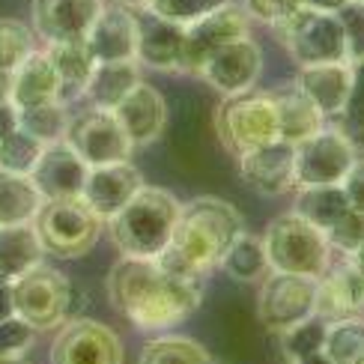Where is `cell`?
I'll use <instances>...</instances> for the list:
<instances>
[{
	"label": "cell",
	"mask_w": 364,
	"mask_h": 364,
	"mask_svg": "<svg viewBox=\"0 0 364 364\" xmlns=\"http://www.w3.org/2000/svg\"><path fill=\"white\" fill-rule=\"evenodd\" d=\"M108 299L141 331H168L186 323L203 299V281L168 272L159 260L123 257L108 272Z\"/></svg>",
	"instance_id": "6da1fadb"
},
{
	"label": "cell",
	"mask_w": 364,
	"mask_h": 364,
	"mask_svg": "<svg viewBox=\"0 0 364 364\" xmlns=\"http://www.w3.org/2000/svg\"><path fill=\"white\" fill-rule=\"evenodd\" d=\"M245 230L242 212L221 197H194L179 206L171 242L156 260L182 278L203 281L212 269H218L224 251Z\"/></svg>",
	"instance_id": "7a4b0ae2"
},
{
	"label": "cell",
	"mask_w": 364,
	"mask_h": 364,
	"mask_svg": "<svg viewBox=\"0 0 364 364\" xmlns=\"http://www.w3.org/2000/svg\"><path fill=\"white\" fill-rule=\"evenodd\" d=\"M179 200L159 186H141V191L108 221L111 242L119 257H138V260H156L168 248L173 224L179 218Z\"/></svg>",
	"instance_id": "3957f363"
},
{
	"label": "cell",
	"mask_w": 364,
	"mask_h": 364,
	"mask_svg": "<svg viewBox=\"0 0 364 364\" xmlns=\"http://www.w3.org/2000/svg\"><path fill=\"white\" fill-rule=\"evenodd\" d=\"M260 236L272 272L323 278L331 260H335V251H331L326 233L301 215H296V212L278 215Z\"/></svg>",
	"instance_id": "277c9868"
},
{
	"label": "cell",
	"mask_w": 364,
	"mask_h": 364,
	"mask_svg": "<svg viewBox=\"0 0 364 364\" xmlns=\"http://www.w3.org/2000/svg\"><path fill=\"white\" fill-rule=\"evenodd\" d=\"M15 316L36 331H57L75 314V284L54 266H33L12 281Z\"/></svg>",
	"instance_id": "5b68a950"
},
{
	"label": "cell",
	"mask_w": 364,
	"mask_h": 364,
	"mask_svg": "<svg viewBox=\"0 0 364 364\" xmlns=\"http://www.w3.org/2000/svg\"><path fill=\"white\" fill-rule=\"evenodd\" d=\"M105 221L78 197H60V200H45L33 218V230L42 242L45 254L63 257V260H78L90 254L102 236Z\"/></svg>",
	"instance_id": "8992f818"
},
{
	"label": "cell",
	"mask_w": 364,
	"mask_h": 364,
	"mask_svg": "<svg viewBox=\"0 0 364 364\" xmlns=\"http://www.w3.org/2000/svg\"><path fill=\"white\" fill-rule=\"evenodd\" d=\"M215 132L224 149L233 156L278 141V114L272 93L245 90L236 96H224L215 111Z\"/></svg>",
	"instance_id": "52a82bcc"
},
{
	"label": "cell",
	"mask_w": 364,
	"mask_h": 364,
	"mask_svg": "<svg viewBox=\"0 0 364 364\" xmlns=\"http://www.w3.org/2000/svg\"><path fill=\"white\" fill-rule=\"evenodd\" d=\"M275 36L287 48L299 66H316V63H341L346 60L343 48V30L338 21V12H323L311 6H299L284 21H278Z\"/></svg>",
	"instance_id": "ba28073f"
},
{
	"label": "cell",
	"mask_w": 364,
	"mask_h": 364,
	"mask_svg": "<svg viewBox=\"0 0 364 364\" xmlns=\"http://www.w3.org/2000/svg\"><path fill=\"white\" fill-rule=\"evenodd\" d=\"M316 281L305 275H290V272H266L257 293V320L272 335L293 328L314 316L316 308Z\"/></svg>",
	"instance_id": "9c48e42d"
},
{
	"label": "cell",
	"mask_w": 364,
	"mask_h": 364,
	"mask_svg": "<svg viewBox=\"0 0 364 364\" xmlns=\"http://www.w3.org/2000/svg\"><path fill=\"white\" fill-rule=\"evenodd\" d=\"M358 153L335 129L323 126L311 138L296 144V188L308 186H341L346 171L353 168Z\"/></svg>",
	"instance_id": "30bf717a"
},
{
	"label": "cell",
	"mask_w": 364,
	"mask_h": 364,
	"mask_svg": "<svg viewBox=\"0 0 364 364\" xmlns=\"http://www.w3.org/2000/svg\"><path fill=\"white\" fill-rule=\"evenodd\" d=\"M48 364H126V350L111 326L81 316L57 328Z\"/></svg>",
	"instance_id": "8fae6325"
},
{
	"label": "cell",
	"mask_w": 364,
	"mask_h": 364,
	"mask_svg": "<svg viewBox=\"0 0 364 364\" xmlns=\"http://www.w3.org/2000/svg\"><path fill=\"white\" fill-rule=\"evenodd\" d=\"M66 144L87 161V168L132 161V153H134V146L126 138L114 111H99V108H87L84 114L72 117Z\"/></svg>",
	"instance_id": "7c38bea8"
},
{
	"label": "cell",
	"mask_w": 364,
	"mask_h": 364,
	"mask_svg": "<svg viewBox=\"0 0 364 364\" xmlns=\"http://www.w3.org/2000/svg\"><path fill=\"white\" fill-rule=\"evenodd\" d=\"M248 24H251V18L245 15V9L236 6L233 0L218 6L215 12L203 15L200 21L188 24L186 36H182V66H179V72L197 75L218 48H224V45H230L242 36H248Z\"/></svg>",
	"instance_id": "4fadbf2b"
},
{
	"label": "cell",
	"mask_w": 364,
	"mask_h": 364,
	"mask_svg": "<svg viewBox=\"0 0 364 364\" xmlns=\"http://www.w3.org/2000/svg\"><path fill=\"white\" fill-rule=\"evenodd\" d=\"M260 72H263V51L248 33L218 48L203 63V69L197 72V78H203L221 96H236L245 93V90H254Z\"/></svg>",
	"instance_id": "5bb4252c"
},
{
	"label": "cell",
	"mask_w": 364,
	"mask_h": 364,
	"mask_svg": "<svg viewBox=\"0 0 364 364\" xmlns=\"http://www.w3.org/2000/svg\"><path fill=\"white\" fill-rule=\"evenodd\" d=\"M242 182L266 197H278L296 188V144L290 141H272L257 149L236 156Z\"/></svg>",
	"instance_id": "9a60e30c"
},
{
	"label": "cell",
	"mask_w": 364,
	"mask_h": 364,
	"mask_svg": "<svg viewBox=\"0 0 364 364\" xmlns=\"http://www.w3.org/2000/svg\"><path fill=\"white\" fill-rule=\"evenodd\" d=\"M105 0H33V33L45 42H84Z\"/></svg>",
	"instance_id": "2e32d148"
},
{
	"label": "cell",
	"mask_w": 364,
	"mask_h": 364,
	"mask_svg": "<svg viewBox=\"0 0 364 364\" xmlns=\"http://www.w3.org/2000/svg\"><path fill=\"white\" fill-rule=\"evenodd\" d=\"M141 186H144V176L132 161L96 164V168L87 171L81 197L102 221H111L141 191Z\"/></svg>",
	"instance_id": "e0dca14e"
},
{
	"label": "cell",
	"mask_w": 364,
	"mask_h": 364,
	"mask_svg": "<svg viewBox=\"0 0 364 364\" xmlns=\"http://www.w3.org/2000/svg\"><path fill=\"white\" fill-rule=\"evenodd\" d=\"M84 42L96 63L134 60V54H138V12L123 4H114V0L111 4L105 0Z\"/></svg>",
	"instance_id": "ac0fdd59"
},
{
	"label": "cell",
	"mask_w": 364,
	"mask_h": 364,
	"mask_svg": "<svg viewBox=\"0 0 364 364\" xmlns=\"http://www.w3.org/2000/svg\"><path fill=\"white\" fill-rule=\"evenodd\" d=\"M114 117L119 119L132 146L144 149L161 138L164 126H168V105H164V96L153 84L138 81L126 93V99L114 108Z\"/></svg>",
	"instance_id": "d6986e66"
},
{
	"label": "cell",
	"mask_w": 364,
	"mask_h": 364,
	"mask_svg": "<svg viewBox=\"0 0 364 364\" xmlns=\"http://www.w3.org/2000/svg\"><path fill=\"white\" fill-rule=\"evenodd\" d=\"M326 323L343 316H364V272H358L350 257L331 260L326 275L316 281V308Z\"/></svg>",
	"instance_id": "ffe728a7"
},
{
	"label": "cell",
	"mask_w": 364,
	"mask_h": 364,
	"mask_svg": "<svg viewBox=\"0 0 364 364\" xmlns=\"http://www.w3.org/2000/svg\"><path fill=\"white\" fill-rule=\"evenodd\" d=\"M87 161L75 149L60 141L42 146V156L30 171V179L39 188L45 200H60V197H78L87 179Z\"/></svg>",
	"instance_id": "44dd1931"
},
{
	"label": "cell",
	"mask_w": 364,
	"mask_h": 364,
	"mask_svg": "<svg viewBox=\"0 0 364 364\" xmlns=\"http://www.w3.org/2000/svg\"><path fill=\"white\" fill-rule=\"evenodd\" d=\"M182 36H186V27L164 21L159 15L141 9L138 12V54H134V60L141 63V69L179 72Z\"/></svg>",
	"instance_id": "7402d4cb"
},
{
	"label": "cell",
	"mask_w": 364,
	"mask_h": 364,
	"mask_svg": "<svg viewBox=\"0 0 364 364\" xmlns=\"http://www.w3.org/2000/svg\"><path fill=\"white\" fill-rule=\"evenodd\" d=\"M301 93H305L326 119H335L341 108L350 99L355 78H353V63H316V66H299V75L293 81Z\"/></svg>",
	"instance_id": "603a6c76"
},
{
	"label": "cell",
	"mask_w": 364,
	"mask_h": 364,
	"mask_svg": "<svg viewBox=\"0 0 364 364\" xmlns=\"http://www.w3.org/2000/svg\"><path fill=\"white\" fill-rule=\"evenodd\" d=\"M272 102H275V114H278V138L299 144L311 138L314 132H320L328 119L320 114V108L301 93L296 84H287L278 90H269Z\"/></svg>",
	"instance_id": "cb8c5ba5"
},
{
	"label": "cell",
	"mask_w": 364,
	"mask_h": 364,
	"mask_svg": "<svg viewBox=\"0 0 364 364\" xmlns=\"http://www.w3.org/2000/svg\"><path fill=\"white\" fill-rule=\"evenodd\" d=\"M45 54H48L54 75H57V87H60L57 99L66 105L84 99L87 81L96 66L87 42H51V45H45Z\"/></svg>",
	"instance_id": "d4e9b609"
},
{
	"label": "cell",
	"mask_w": 364,
	"mask_h": 364,
	"mask_svg": "<svg viewBox=\"0 0 364 364\" xmlns=\"http://www.w3.org/2000/svg\"><path fill=\"white\" fill-rule=\"evenodd\" d=\"M60 87H57V75L45 48L30 51L18 66L12 69V84H9V102L15 108H30V105L57 99Z\"/></svg>",
	"instance_id": "484cf974"
},
{
	"label": "cell",
	"mask_w": 364,
	"mask_h": 364,
	"mask_svg": "<svg viewBox=\"0 0 364 364\" xmlns=\"http://www.w3.org/2000/svg\"><path fill=\"white\" fill-rule=\"evenodd\" d=\"M141 81V63L138 60H111V63H96L93 75L87 81L84 102L90 108L114 111L126 93Z\"/></svg>",
	"instance_id": "4316f807"
},
{
	"label": "cell",
	"mask_w": 364,
	"mask_h": 364,
	"mask_svg": "<svg viewBox=\"0 0 364 364\" xmlns=\"http://www.w3.org/2000/svg\"><path fill=\"white\" fill-rule=\"evenodd\" d=\"M39 263H45V248L33 224L0 227V278L15 281Z\"/></svg>",
	"instance_id": "83f0119b"
},
{
	"label": "cell",
	"mask_w": 364,
	"mask_h": 364,
	"mask_svg": "<svg viewBox=\"0 0 364 364\" xmlns=\"http://www.w3.org/2000/svg\"><path fill=\"white\" fill-rule=\"evenodd\" d=\"M45 197L33 186L30 176L0 171V227L33 224Z\"/></svg>",
	"instance_id": "f1b7e54d"
},
{
	"label": "cell",
	"mask_w": 364,
	"mask_h": 364,
	"mask_svg": "<svg viewBox=\"0 0 364 364\" xmlns=\"http://www.w3.org/2000/svg\"><path fill=\"white\" fill-rule=\"evenodd\" d=\"M218 269L227 278H233L236 284H260L269 272V260H266V248H263V236L242 230L233 245L224 251Z\"/></svg>",
	"instance_id": "f546056e"
},
{
	"label": "cell",
	"mask_w": 364,
	"mask_h": 364,
	"mask_svg": "<svg viewBox=\"0 0 364 364\" xmlns=\"http://www.w3.org/2000/svg\"><path fill=\"white\" fill-rule=\"evenodd\" d=\"M69 123H72L69 105L60 102V99H48V102L30 105V108L18 111V126L30 134V138H36L42 146L66 141Z\"/></svg>",
	"instance_id": "4dcf8cb0"
},
{
	"label": "cell",
	"mask_w": 364,
	"mask_h": 364,
	"mask_svg": "<svg viewBox=\"0 0 364 364\" xmlns=\"http://www.w3.org/2000/svg\"><path fill=\"white\" fill-rule=\"evenodd\" d=\"M293 212L326 233L341 215L350 212V203H346L341 186H308V188H299Z\"/></svg>",
	"instance_id": "1f68e13d"
},
{
	"label": "cell",
	"mask_w": 364,
	"mask_h": 364,
	"mask_svg": "<svg viewBox=\"0 0 364 364\" xmlns=\"http://www.w3.org/2000/svg\"><path fill=\"white\" fill-rule=\"evenodd\" d=\"M323 358L328 364H364V316H343L328 323Z\"/></svg>",
	"instance_id": "d6a6232c"
},
{
	"label": "cell",
	"mask_w": 364,
	"mask_h": 364,
	"mask_svg": "<svg viewBox=\"0 0 364 364\" xmlns=\"http://www.w3.org/2000/svg\"><path fill=\"white\" fill-rule=\"evenodd\" d=\"M209 350L186 335H161L144 343L138 364H209Z\"/></svg>",
	"instance_id": "836d02e7"
},
{
	"label": "cell",
	"mask_w": 364,
	"mask_h": 364,
	"mask_svg": "<svg viewBox=\"0 0 364 364\" xmlns=\"http://www.w3.org/2000/svg\"><path fill=\"white\" fill-rule=\"evenodd\" d=\"M326 328H328V323L323 320L320 314H314V316H308L305 323L281 331L278 335L281 338V355L290 364H301V361H308L314 355H320L323 353V341H326Z\"/></svg>",
	"instance_id": "e575fe53"
},
{
	"label": "cell",
	"mask_w": 364,
	"mask_h": 364,
	"mask_svg": "<svg viewBox=\"0 0 364 364\" xmlns=\"http://www.w3.org/2000/svg\"><path fill=\"white\" fill-rule=\"evenodd\" d=\"M39 156H42V144L36 138H30L21 126L9 132L6 138H0V171L30 176Z\"/></svg>",
	"instance_id": "d590c367"
},
{
	"label": "cell",
	"mask_w": 364,
	"mask_h": 364,
	"mask_svg": "<svg viewBox=\"0 0 364 364\" xmlns=\"http://www.w3.org/2000/svg\"><path fill=\"white\" fill-rule=\"evenodd\" d=\"M30 51H36L33 30L18 18H0V69L12 72Z\"/></svg>",
	"instance_id": "8d00e7d4"
},
{
	"label": "cell",
	"mask_w": 364,
	"mask_h": 364,
	"mask_svg": "<svg viewBox=\"0 0 364 364\" xmlns=\"http://www.w3.org/2000/svg\"><path fill=\"white\" fill-rule=\"evenodd\" d=\"M224 4H230V0H149L146 12L159 15L164 21H173L179 27H188Z\"/></svg>",
	"instance_id": "74e56055"
},
{
	"label": "cell",
	"mask_w": 364,
	"mask_h": 364,
	"mask_svg": "<svg viewBox=\"0 0 364 364\" xmlns=\"http://www.w3.org/2000/svg\"><path fill=\"white\" fill-rule=\"evenodd\" d=\"M338 21L343 30L346 63H358V60H364V4L350 0L346 6L338 9Z\"/></svg>",
	"instance_id": "f35d334b"
},
{
	"label": "cell",
	"mask_w": 364,
	"mask_h": 364,
	"mask_svg": "<svg viewBox=\"0 0 364 364\" xmlns=\"http://www.w3.org/2000/svg\"><path fill=\"white\" fill-rule=\"evenodd\" d=\"M326 239H328V245H331V251H335V254L350 257L364 242V212L350 209L346 215H341L326 230Z\"/></svg>",
	"instance_id": "ab89813d"
},
{
	"label": "cell",
	"mask_w": 364,
	"mask_h": 364,
	"mask_svg": "<svg viewBox=\"0 0 364 364\" xmlns=\"http://www.w3.org/2000/svg\"><path fill=\"white\" fill-rule=\"evenodd\" d=\"M335 129L343 134L355 153H364V93L353 87L350 99L335 117Z\"/></svg>",
	"instance_id": "60d3db41"
},
{
	"label": "cell",
	"mask_w": 364,
	"mask_h": 364,
	"mask_svg": "<svg viewBox=\"0 0 364 364\" xmlns=\"http://www.w3.org/2000/svg\"><path fill=\"white\" fill-rule=\"evenodd\" d=\"M36 341V331L18 316L0 320V355H24Z\"/></svg>",
	"instance_id": "b9f144b4"
},
{
	"label": "cell",
	"mask_w": 364,
	"mask_h": 364,
	"mask_svg": "<svg viewBox=\"0 0 364 364\" xmlns=\"http://www.w3.org/2000/svg\"><path fill=\"white\" fill-rule=\"evenodd\" d=\"M299 6H305V4L301 0H242V9H245L248 18L260 21L266 27H275Z\"/></svg>",
	"instance_id": "7bdbcfd3"
},
{
	"label": "cell",
	"mask_w": 364,
	"mask_h": 364,
	"mask_svg": "<svg viewBox=\"0 0 364 364\" xmlns=\"http://www.w3.org/2000/svg\"><path fill=\"white\" fill-rule=\"evenodd\" d=\"M341 191L346 197V203H350V209L364 212V159L353 161V168L341 179Z\"/></svg>",
	"instance_id": "ee69618b"
},
{
	"label": "cell",
	"mask_w": 364,
	"mask_h": 364,
	"mask_svg": "<svg viewBox=\"0 0 364 364\" xmlns=\"http://www.w3.org/2000/svg\"><path fill=\"white\" fill-rule=\"evenodd\" d=\"M18 129V108L9 99H0V138Z\"/></svg>",
	"instance_id": "f6af8a7d"
},
{
	"label": "cell",
	"mask_w": 364,
	"mask_h": 364,
	"mask_svg": "<svg viewBox=\"0 0 364 364\" xmlns=\"http://www.w3.org/2000/svg\"><path fill=\"white\" fill-rule=\"evenodd\" d=\"M15 316V308H12V281L0 278V320H9Z\"/></svg>",
	"instance_id": "bcb514c9"
},
{
	"label": "cell",
	"mask_w": 364,
	"mask_h": 364,
	"mask_svg": "<svg viewBox=\"0 0 364 364\" xmlns=\"http://www.w3.org/2000/svg\"><path fill=\"white\" fill-rule=\"evenodd\" d=\"M305 6H311V9H323V12H338L341 6H346L350 0H301Z\"/></svg>",
	"instance_id": "7dc6e473"
},
{
	"label": "cell",
	"mask_w": 364,
	"mask_h": 364,
	"mask_svg": "<svg viewBox=\"0 0 364 364\" xmlns=\"http://www.w3.org/2000/svg\"><path fill=\"white\" fill-rule=\"evenodd\" d=\"M353 78H355V90H361V93H364V60L353 63Z\"/></svg>",
	"instance_id": "c3c4849f"
},
{
	"label": "cell",
	"mask_w": 364,
	"mask_h": 364,
	"mask_svg": "<svg viewBox=\"0 0 364 364\" xmlns=\"http://www.w3.org/2000/svg\"><path fill=\"white\" fill-rule=\"evenodd\" d=\"M350 263H353L358 272H364V242H361V245H358V248L350 254Z\"/></svg>",
	"instance_id": "681fc988"
},
{
	"label": "cell",
	"mask_w": 364,
	"mask_h": 364,
	"mask_svg": "<svg viewBox=\"0 0 364 364\" xmlns=\"http://www.w3.org/2000/svg\"><path fill=\"white\" fill-rule=\"evenodd\" d=\"M114 4H123V6H129V9H134V12H141V9L149 6V0H114Z\"/></svg>",
	"instance_id": "f907efd6"
},
{
	"label": "cell",
	"mask_w": 364,
	"mask_h": 364,
	"mask_svg": "<svg viewBox=\"0 0 364 364\" xmlns=\"http://www.w3.org/2000/svg\"><path fill=\"white\" fill-rule=\"evenodd\" d=\"M0 364H30L24 355H0Z\"/></svg>",
	"instance_id": "816d5d0a"
},
{
	"label": "cell",
	"mask_w": 364,
	"mask_h": 364,
	"mask_svg": "<svg viewBox=\"0 0 364 364\" xmlns=\"http://www.w3.org/2000/svg\"><path fill=\"white\" fill-rule=\"evenodd\" d=\"M209 364H218V361H215V358H209Z\"/></svg>",
	"instance_id": "f5cc1de1"
},
{
	"label": "cell",
	"mask_w": 364,
	"mask_h": 364,
	"mask_svg": "<svg viewBox=\"0 0 364 364\" xmlns=\"http://www.w3.org/2000/svg\"><path fill=\"white\" fill-rule=\"evenodd\" d=\"M361 4H364V0H361Z\"/></svg>",
	"instance_id": "db71d44e"
}]
</instances>
